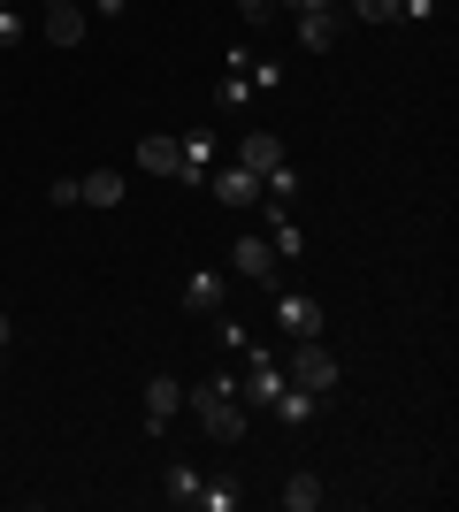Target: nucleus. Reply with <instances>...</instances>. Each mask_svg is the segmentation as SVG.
<instances>
[{"instance_id":"39448f33","label":"nucleus","mask_w":459,"mask_h":512,"mask_svg":"<svg viewBox=\"0 0 459 512\" xmlns=\"http://www.w3.org/2000/svg\"><path fill=\"white\" fill-rule=\"evenodd\" d=\"M207 184H215V199H222V207H261V176H253V169H238V161H215V169H207Z\"/></svg>"},{"instance_id":"20e7f679","label":"nucleus","mask_w":459,"mask_h":512,"mask_svg":"<svg viewBox=\"0 0 459 512\" xmlns=\"http://www.w3.org/2000/svg\"><path fill=\"white\" fill-rule=\"evenodd\" d=\"M184 413V383L176 375H146V436H169Z\"/></svg>"},{"instance_id":"6e6552de","label":"nucleus","mask_w":459,"mask_h":512,"mask_svg":"<svg viewBox=\"0 0 459 512\" xmlns=\"http://www.w3.org/2000/svg\"><path fill=\"white\" fill-rule=\"evenodd\" d=\"M276 161H284V138H276V130H245V138H238V169H253V176H268V169H276Z\"/></svg>"},{"instance_id":"dca6fc26","label":"nucleus","mask_w":459,"mask_h":512,"mask_svg":"<svg viewBox=\"0 0 459 512\" xmlns=\"http://www.w3.org/2000/svg\"><path fill=\"white\" fill-rule=\"evenodd\" d=\"M268 413H276V421H284V428H306V421H314V413H322V398H314V390H276V406H268Z\"/></svg>"},{"instance_id":"ddd939ff","label":"nucleus","mask_w":459,"mask_h":512,"mask_svg":"<svg viewBox=\"0 0 459 512\" xmlns=\"http://www.w3.org/2000/svg\"><path fill=\"white\" fill-rule=\"evenodd\" d=\"M337 31H345V8H322V16H299V46H306V54H329V46H337Z\"/></svg>"},{"instance_id":"0eeeda50","label":"nucleus","mask_w":459,"mask_h":512,"mask_svg":"<svg viewBox=\"0 0 459 512\" xmlns=\"http://www.w3.org/2000/svg\"><path fill=\"white\" fill-rule=\"evenodd\" d=\"M138 169H146V176H184V138H176V130L138 138Z\"/></svg>"},{"instance_id":"f257e3e1","label":"nucleus","mask_w":459,"mask_h":512,"mask_svg":"<svg viewBox=\"0 0 459 512\" xmlns=\"http://www.w3.org/2000/svg\"><path fill=\"white\" fill-rule=\"evenodd\" d=\"M184 406H192L199 436H215V444H238L245 428H253V413L238 406V375H199V383L184 390Z\"/></svg>"},{"instance_id":"9b49d317","label":"nucleus","mask_w":459,"mask_h":512,"mask_svg":"<svg viewBox=\"0 0 459 512\" xmlns=\"http://www.w3.org/2000/svg\"><path fill=\"white\" fill-rule=\"evenodd\" d=\"M85 8H77V0H46V39H54V46H77V39H85Z\"/></svg>"},{"instance_id":"4468645a","label":"nucleus","mask_w":459,"mask_h":512,"mask_svg":"<svg viewBox=\"0 0 459 512\" xmlns=\"http://www.w3.org/2000/svg\"><path fill=\"white\" fill-rule=\"evenodd\" d=\"M215 130H184V184H207V169H215Z\"/></svg>"},{"instance_id":"5701e85b","label":"nucleus","mask_w":459,"mask_h":512,"mask_svg":"<svg viewBox=\"0 0 459 512\" xmlns=\"http://www.w3.org/2000/svg\"><path fill=\"white\" fill-rule=\"evenodd\" d=\"M238 16L245 23H268V16H276V0H238Z\"/></svg>"},{"instance_id":"9d476101","label":"nucleus","mask_w":459,"mask_h":512,"mask_svg":"<svg viewBox=\"0 0 459 512\" xmlns=\"http://www.w3.org/2000/svg\"><path fill=\"white\" fill-rule=\"evenodd\" d=\"M276 321H284V337H322V306L306 299V291H284V299H276Z\"/></svg>"},{"instance_id":"1a4fd4ad","label":"nucleus","mask_w":459,"mask_h":512,"mask_svg":"<svg viewBox=\"0 0 459 512\" xmlns=\"http://www.w3.org/2000/svg\"><path fill=\"white\" fill-rule=\"evenodd\" d=\"M222 299H230V276H222V268H192L184 306H192V314H222Z\"/></svg>"},{"instance_id":"412c9836","label":"nucleus","mask_w":459,"mask_h":512,"mask_svg":"<svg viewBox=\"0 0 459 512\" xmlns=\"http://www.w3.org/2000/svg\"><path fill=\"white\" fill-rule=\"evenodd\" d=\"M345 16H360V23H398V0H345Z\"/></svg>"},{"instance_id":"4be33fe9","label":"nucleus","mask_w":459,"mask_h":512,"mask_svg":"<svg viewBox=\"0 0 459 512\" xmlns=\"http://www.w3.org/2000/svg\"><path fill=\"white\" fill-rule=\"evenodd\" d=\"M421 16H437V0H398V23H421Z\"/></svg>"},{"instance_id":"2eb2a0df","label":"nucleus","mask_w":459,"mask_h":512,"mask_svg":"<svg viewBox=\"0 0 459 512\" xmlns=\"http://www.w3.org/2000/svg\"><path fill=\"white\" fill-rule=\"evenodd\" d=\"M238 505H245L238 474H207V482H199V512H238Z\"/></svg>"},{"instance_id":"393cba45","label":"nucleus","mask_w":459,"mask_h":512,"mask_svg":"<svg viewBox=\"0 0 459 512\" xmlns=\"http://www.w3.org/2000/svg\"><path fill=\"white\" fill-rule=\"evenodd\" d=\"M77 8H92V0H77Z\"/></svg>"},{"instance_id":"f03ea898","label":"nucleus","mask_w":459,"mask_h":512,"mask_svg":"<svg viewBox=\"0 0 459 512\" xmlns=\"http://www.w3.org/2000/svg\"><path fill=\"white\" fill-rule=\"evenodd\" d=\"M337 375H345V367H337V352H329L322 337H291V360H284V383H291V390L329 398V390H337Z\"/></svg>"},{"instance_id":"b1692460","label":"nucleus","mask_w":459,"mask_h":512,"mask_svg":"<svg viewBox=\"0 0 459 512\" xmlns=\"http://www.w3.org/2000/svg\"><path fill=\"white\" fill-rule=\"evenodd\" d=\"M0 360H8V314H0Z\"/></svg>"},{"instance_id":"f3484780","label":"nucleus","mask_w":459,"mask_h":512,"mask_svg":"<svg viewBox=\"0 0 459 512\" xmlns=\"http://www.w3.org/2000/svg\"><path fill=\"white\" fill-rule=\"evenodd\" d=\"M245 62H253V54H245ZM245 62H222V92H215V100L230 107V115H238V107L253 100V77H245Z\"/></svg>"},{"instance_id":"7ed1b4c3","label":"nucleus","mask_w":459,"mask_h":512,"mask_svg":"<svg viewBox=\"0 0 459 512\" xmlns=\"http://www.w3.org/2000/svg\"><path fill=\"white\" fill-rule=\"evenodd\" d=\"M276 390H284V360H268L261 344H253V352H245V375H238V406L268 413V406H276Z\"/></svg>"},{"instance_id":"a211bd4d","label":"nucleus","mask_w":459,"mask_h":512,"mask_svg":"<svg viewBox=\"0 0 459 512\" xmlns=\"http://www.w3.org/2000/svg\"><path fill=\"white\" fill-rule=\"evenodd\" d=\"M161 497H169V505H184V512H192V505H199V474L184 467V459H176V467H169V482H161Z\"/></svg>"},{"instance_id":"6ab92c4d","label":"nucleus","mask_w":459,"mask_h":512,"mask_svg":"<svg viewBox=\"0 0 459 512\" xmlns=\"http://www.w3.org/2000/svg\"><path fill=\"white\" fill-rule=\"evenodd\" d=\"M284 505L291 512H314V505H322V474H291V482H284Z\"/></svg>"},{"instance_id":"aec40b11","label":"nucleus","mask_w":459,"mask_h":512,"mask_svg":"<svg viewBox=\"0 0 459 512\" xmlns=\"http://www.w3.org/2000/svg\"><path fill=\"white\" fill-rule=\"evenodd\" d=\"M215 337H222V352H238V360L253 352V329H245L238 314H222V329H215Z\"/></svg>"},{"instance_id":"423d86ee","label":"nucleus","mask_w":459,"mask_h":512,"mask_svg":"<svg viewBox=\"0 0 459 512\" xmlns=\"http://www.w3.org/2000/svg\"><path fill=\"white\" fill-rule=\"evenodd\" d=\"M276 245H261V237H230V276H245V283H276Z\"/></svg>"},{"instance_id":"f8f14e48","label":"nucleus","mask_w":459,"mask_h":512,"mask_svg":"<svg viewBox=\"0 0 459 512\" xmlns=\"http://www.w3.org/2000/svg\"><path fill=\"white\" fill-rule=\"evenodd\" d=\"M77 207H100V214H108V207H123V176H115V169L77 176Z\"/></svg>"}]
</instances>
